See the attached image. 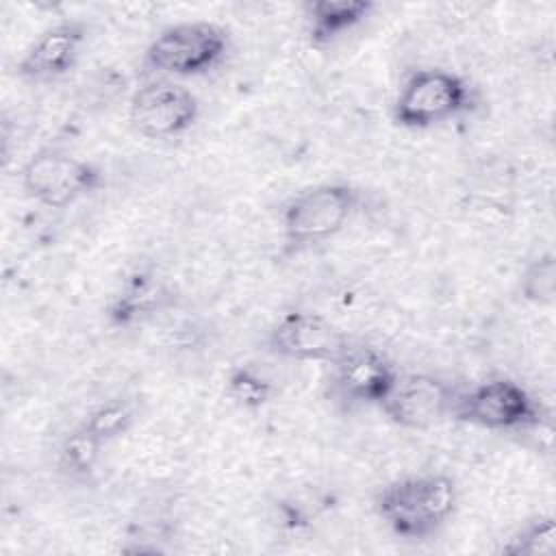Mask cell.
<instances>
[{"label": "cell", "mask_w": 556, "mask_h": 556, "mask_svg": "<svg viewBox=\"0 0 556 556\" xmlns=\"http://www.w3.org/2000/svg\"><path fill=\"white\" fill-rule=\"evenodd\" d=\"M102 167L61 146L37 148L20 167V187L35 204L63 211L96 193Z\"/></svg>", "instance_id": "6"}, {"label": "cell", "mask_w": 556, "mask_h": 556, "mask_svg": "<svg viewBox=\"0 0 556 556\" xmlns=\"http://www.w3.org/2000/svg\"><path fill=\"white\" fill-rule=\"evenodd\" d=\"M139 408L128 395H109L93 404L80 419V424L104 445L115 443L132 430L137 424Z\"/></svg>", "instance_id": "15"}, {"label": "cell", "mask_w": 556, "mask_h": 556, "mask_svg": "<svg viewBox=\"0 0 556 556\" xmlns=\"http://www.w3.org/2000/svg\"><path fill=\"white\" fill-rule=\"evenodd\" d=\"M374 11L371 0H308L302 4L306 41L319 50L330 48L361 28Z\"/></svg>", "instance_id": "13"}, {"label": "cell", "mask_w": 556, "mask_h": 556, "mask_svg": "<svg viewBox=\"0 0 556 556\" xmlns=\"http://www.w3.org/2000/svg\"><path fill=\"white\" fill-rule=\"evenodd\" d=\"M458 506V484L441 471L406 473L389 480L374 495V513L387 530L406 541L439 534Z\"/></svg>", "instance_id": "1"}, {"label": "cell", "mask_w": 556, "mask_h": 556, "mask_svg": "<svg viewBox=\"0 0 556 556\" xmlns=\"http://www.w3.org/2000/svg\"><path fill=\"white\" fill-rule=\"evenodd\" d=\"M478 87L447 67H417L391 100V119L406 130H430L476 113Z\"/></svg>", "instance_id": "2"}, {"label": "cell", "mask_w": 556, "mask_h": 556, "mask_svg": "<svg viewBox=\"0 0 556 556\" xmlns=\"http://www.w3.org/2000/svg\"><path fill=\"white\" fill-rule=\"evenodd\" d=\"M458 389V384L439 374L400 371L378 410L404 430H430L443 421H452Z\"/></svg>", "instance_id": "10"}, {"label": "cell", "mask_w": 556, "mask_h": 556, "mask_svg": "<svg viewBox=\"0 0 556 556\" xmlns=\"http://www.w3.org/2000/svg\"><path fill=\"white\" fill-rule=\"evenodd\" d=\"M519 293L534 306H552L556 300V256L552 250L539 252L519 274Z\"/></svg>", "instance_id": "18"}, {"label": "cell", "mask_w": 556, "mask_h": 556, "mask_svg": "<svg viewBox=\"0 0 556 556\" xmlns=\"http://www.w3.org/2000/svg\"><path fill=\"white\" fill-rule=\"evenodd\" d=\"M328 367V397L345 410L380 408L400 376L387 352L363 341H350Z\"/></svg>", "instance_id": "8"}, {"label": "cell", "mask_w": 556, "mask_h": 556, "mask_svg": "<svg viewBox=\"0 0 556 556\" xmlns=\"http://www.w3.org/2000/svg\"><path fill=\"white\" fill-rule=\"evenodd\" d=\"M452 421L502 434L541 430L547 421L543 402L508 376H489L460 387Z\"/></svg>", "instance_id": "5"}, {"label": "cell", "mask_w": 556, "mask_h": 556, "mask_svg": "<svg viewBox=\"0 0 556 556\" xmlns=\"http://www.w3.org/2000/svg\"><path fill=\"white\" fill-rule=\"evenodd\" d=\"M363 191L345 180L315 182L293 193L280 211V237L298 254L341 235L358 215Z\"/></svg>", "instance_id": "3"}, {"label": "cell", "mask_w": 556, "mask_h": 556, "mask_svg": "<svg viewBox=\"0 0 556 556\" xmlns=\"http://www.w3.org/2000/svg\"><path fill=\"white\" fill-rule=\"evenodd\" d=\"M232 50L230 33L208 20H187L161 28L141 54V76L195 78L222 67Z\"/></svg>", "instance_id": "4"}, {"label": "cell", "mask_w": 556, "mask_h": 556, "mask_svg": "<svg viewBox=\"0 0 556 556\" xmlns=\"http://www.w3.org/2000/svg\"><path fill=\"white\" fill-rule=\"evenodd\" d=\"M226 397L243 410H261L276 397V384L261 367L252 363L232 365L224 378Z\"/></svg>", "instance_id": "16"}, {"label": "cell", "mask_w": 556, "mask_h": 556, "mask_svg": "<svg viewBox=\"0 0 556 556\" xmlns=\"http://www.w3.org/2000/svg\"><path fill=\"white\" fill-rule=\"evenodd\" d=\"M556 552V521L554 515L541 513L526 519L497 547L504 556H552Z\"/></svg>", "instance_id": "17"}, {"label": "cell", "mask_w": 556, "mask_h": 556, "mask_svg": "<svg viewBox=\"0 0 556 556\" xmlns=\"http://www.w3.org/2000/svg\"><path fill=\"white\" fill-rule=\"evenodd\" d=\"M89 41V26L83 20L65 17L35 35L15 63V74L35 85L65 78L80 61Z\"/></svg>", "instance_id": "12"}, {"label": "cell", "mask_w": 556, "mask_h": 556, "mask_svg": "<svg viewBox=\"0 0 556 556\" xmlns=\"http://www.w3.org/2000/svg\"><path fill=\"white\" fill-rule=\"evenodd\" d=\"M200 113L198 96L180 80L163 76H141L126 106L130 128L154 141L187 135L198 124Z\"/></svg>", "instance_id": "7"}, {"label": "cell", "mask_w": 556, "mask_h": 556, "mask_svg": "<svg viewBox=\"0 0 556 556\" xmlns=\"http://www.w3.org/2000/svg\"><path fill=\"white\" fill-rule=\"evenodd\" d=\"M104 443H100L80 421L72 426L56 443L54 467L72 482H87L96 476L102 460Z\"/></svg>", "instance_id": "14"}, {"label": "cell", "mask_w": 556, "mask_h": 556, "mask_svg": "<svg viewBox=\"0 0 556 556\" xmlns=\"http://www.w3.org/2000/svg\"><path fill=\"white\" fill-rule=\"evenodd\" d=\"M178 302L176 287L154 265H137L117 282L104 304V319L113 330H137Z\"/></svg>", "instance_id": "11"}, {"label": "cell", "mask_w": 556, "mask_h": 556, "mask_svg": "<svg viewBox=\"0 0 556 556\" xmlns=\"http://www.w3.org/2000/svg\"><path fill=\"white\" fill-rule=\"evenodd\" d=\"M352 339L326 315L308 308L280 313L265 332V350L291 363L330 365Z\"/></svg>", "instance_id": "9"}]
</instances>
